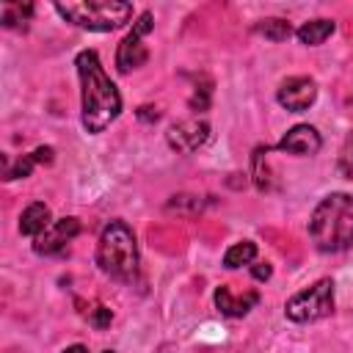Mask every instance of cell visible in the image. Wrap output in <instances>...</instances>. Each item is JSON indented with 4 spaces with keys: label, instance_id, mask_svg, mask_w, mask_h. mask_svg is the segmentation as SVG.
<instances>
[{
    "label": "cell",
    "instance_id": "obj_1",
    "mask_svg": "<svg viewBox=\"0 0 353 353\" xmlns=\"http://www.w3.org/2000/svg\"><path fill=\"white\" fill-rule=\"evenodd\" d=\"M80 74V97H83V127L88 132H102L121 113V94L110 83L102 69V61L94 50H83L74 58Z\"/></svg>",
    "mask_w": 353,
    "mask_h": 353
},
{
    "label": "cell",
    "instance_id": "obj_2",
    "mask_svg": "<svg viewBox=\"0 0 353 353\" xmlns=\"http://www.w3.org/2000/svg\"><path fill=\"white\" fill-rule=\"evenodd\" d=\"M309 234L325 254H336L353 245V196L328 193L309 218Z\"/></svg>",
    "mask_w": 353,
    "mask_h": 353
},
{
    "label": "cell",
    "instance_id": "obj_3",
    "mask_svg": "<svg viewBox=\"0 0 353 353\" xmlns=\"http://www.w3.org/2000/svg\"><path fill=\"white\" fill-rule=\"evenodd\" d=\"M97 265L116 281H132L138 273V243L124 221H110L97 243Z\"/></svg>",
    "mask_w": 353,
    "mask_h": 353
},
{
    "label": "cell",
    "instance_id": "obj_4",
    "mask_svg": "<svg viewBox=\"0 0 353 353\" xmlns=\"http://www.w3.org/2000/svg\"><path fill=\"white\" fill-rule=\"evenodd\" d=\"M55 11L66 22L97 33L116 30L132 17V6L121 0H72V3H55Z\"/></svg>",
    "mask_w": 353,
    "mask_h": 353
},
{
    "label": "cell",
    "instance_id": "obj_5",
    "mask_svg": "<svg viewBox=\"0 0 353 353\" xmlns=\"http://www.w3.org/2000/svg\"><path fill=\"white\" fill-rule=\"evenodd\" d=\"M334 312V281L331 279H320L312 287L295 292L287 303H284V314L292 323H314L323 320Z\"/></svg>",
    "mask_w": 353,
    "mask_h": 353
},
{
    "label": "cell",
    "instance_id": "obj_6",
    "mask_svg": "<svg viewBox=\"0 0 353 353\" xmlns=\"http://www.w3.org/2000/svg\"><path fill=\"white\" fill-rule=\"evenodd\" d=\"M152 28H154L152 14H149V11H143V14L138 17V22L132 25V30H130V33L124 36V41L119 44L116 66H119V72H121V74H127V72H132V69H138V66H143V63H146L149 50L143 47V36H146Z\"/></svg>",
    "mask_w": 353,
    "mask_h": 353
},
{
    "label": "cell",
    "instance_id": "obj_7",
    "mask_svg": "<svg viewBox=\"0 0 353 353\" xmlns=\"http://www.w3.org/2000/svg\"><path fill=\"white\" fill-rule=\"evenodd\" d=\"M276 99L281 108L292 110V113H303L306 108L314 105L317 99V83L312 77H287L279 91H276Z\"/></svg>",
    "mask_w": 353,
    "mask_h": 353
},
{
    "label": "cell",
    "instance_id": "obj_8",
    "mask_svg": "<svg viewBox=\"0 0 353 353\" xmlns=\"http://www.w3.org/2000/svg\"><path fill=\"white\" fill-rule=\"evenodd\" d=\"M80 234V221L77 218H61V221H52L39 237H36V254H44V256H52V254H61L74 237Z\"/></svg>",
    "mask_w": 353,
    "mask_h": 353
},
{
    "label": "cell",
    "instance_id": "obj_9",
    "mask_svg": "<svg viewBox=\"0 0 353 353\" xmlns=\"http://www.w3.org/2000/svg\"><path fill=\"white\" fill-rule=\"evenodd\" d=\"M320 146H323V138H320V132H317L312 124H295V127L287 130V135L276 143V149L290 152V154H301V157L317 154Z\"/></svg>",
    "mask_w": 353,
    "mask_h": 353
},
{
    "label": "cell",
    "instance_id": "obj_10",
    "mask_svg": "<svg viewBox=\"0 0 353 353\" xmlns=\"http://www.w3.org/2000/svg\"><path fill=\"white\" fill-rule=\"evenodd\" d=\"M207 138H210V124L207 121H199V119L179 121V124H174L168 130V143L176 152H196Z\"/></svg>",
    "mask_w": 353,
    "mask_h": 353
},
{
    "label": "cell",
    "instance_id": "obj_11",
    "mask_svg": "<svg viewBox=\"0 0 353 353\" xmlns=\"http://www.w3.org/2000/svg\"><path fill=\"white\" fill-rule=\"evenodd\" d=\"M256 301H259V292L256 290H251V292H245V295H232V290L229 287H218L215 290V306H218V312L221 314H226V317H243V314H248L254 306H256Z\"/></svg>",
    "mask_w": 353,
    "mask_h": 353
},
{
    "label": "cell",
    "instance_id": "obj_12",
    "mask_svg": "<svg viewBox=\"0 0 353 353\" xmlns=\"http://www.w3.org/2000/svg\"><path fill=\"white\" fill-rule=\"evenodd\" d=\"M50 223H52V218H50V207L41 204V201H33V204L25 207V212L19 215V232H22L25 237H33V240H36Z\"/></svg>",
    "mask_w": 353,
    "mask_h": 353
},
{
    "label": "cell",
    "instance_id": "obj_13",
    "mask_svg": "<svg viewBox=\"0 0 353 353\" xmlns=\"http://www.w3.org/2000/svg\"><path fill=\"white\" fill-rule=\"evenodd\" d=\"M331 33H334V22H331V19H309V22H303V25L295 30L298 41L306 44V47H317V44H323Z\"/></svg>",
    "mask_w": 353,
    "mask_h": 353
},
{
    "label": "cell",
    "instance_id": "obj_14",
    "mask_svg": "<svg viewBox=\"0 0 353 353\" xmlns=\"http://www.w3.org/2000/svg\"><path fill=\"white\" fill-rule=\"evenodd\" d=\"M254 256H256V243H251V240H240V243H234V245L226 248V254H223V265H226L229 270H234V268H240V265H251Z\"/></svg>",
    "mask_w": 353,
    "mask_h": 353
},
{
    "label": "cell",
    "instance_id": "obj_15",
    "mask_svg": "<svg viewBox=\"0 0 353 353\" xmlns=\"http://www.w3.org/2000/svg\"><path fill=\"white\" fill-rule=\"evenodd\" d=\"M256 33H262V36L270 39V41H287V39L292 36V28H290L287 19L270 17V19H262V22L256 25Z\"/></svg>",
    "mask_w": 353,
    "mask_h": 353
},
{
    "label": "cell",
    "instance_id": "obj_16",
    "mask_svg": "<svg viewBox=\"0 0 353 353\" xmlns=\"http://www.w3.org/2000/svg\"><path fill=\"white\" fill-rule=\"evenodd\" d=\"M33 14V6H19V3H8L3 11V25L6 28H19V22H25Z\"/></svg>",
    "mask_w": 353,
    "mask_h": 353
},
{
    "label": "cell",
    "instance_id": "obj_17",
    "mask_svg": "<svg viewBox=\"0 0 353 353\" xmlns=\"http://www.w3.org/2000/svg\"><path fill=\"white\" fill-rule=\"evenodd\" d=\"M39 160H36V154L30 152V154H22L17 163H14V168H6V179H19V176H30V171H33V165H36Z\"/></svg>",
    "mask_w": 353,
    "mask_h": 353
},
{
    "label": "cell",
    "instance_id": "obj_18",
    "mask_svg": "<svg viewBox=\"0 0 353 353\" xmlns=\"http://www.w3.org/2000/svg\"><path fill=\"white\" fill-rule=\"evenodd\" d=\"M339 174L347 176V179H353V132L342 143V152H339Z\"/></svg>",
    "mask_w": 353,
    "mask_h": 353
},
{
    "label": "cell",
    "instance_id": "obj_19",
    "mask_svg": "<svg viewBox=\"0 0 353 353\" xmlns=\"http://www.w3.org/2000/svg\"><path fill=\"white\" fill-rule=\"evenodd\" d=\"M110 320H113V314H110V309H105V306H97V309H94V314H91V323H94L97 328L110 325Z\"/></svg>",
    "mask_w": 353,
    "mask_h": 353
},
{
    "label": "cell",
    "instance_id": "obj_20",
    "mask_svg": "<svg viewBox=\"0 0 353 353\" xmlns=\"http://www.w3.org/2000/svg\"><path fill=\"white\" fill-rule=\"evenodd\" d=\"M251 273H254V279L265 281V279H270V273H273V270H270V265L265 262V265H254V268H251Z\"/></svg>",
    "mask_w": 353,
    "mask_h": 353
},
{
    "label": "cell",
    "instance_id": "obj_21",
    "mask_svg": "<svg viewBox=\"0 0 353 353\" xmlns=\"http://www.w3.org/2000/svg\"><path fill=\"white\" fill-rule=\"evenodd\" d=\"M63 353H88V350H85L83 345H69V347H66Z\"/></svg>",
    "mask_w": 353,
    "mask_h": 353
},
{
    "label": "cell",
    "instance_id": "obj_22",
    "mask_svg": "<svg viewBox=\"0 0 353 353\" xmlns=\"http://www.w3.org/2000/svg\"><path fill=\"white\" fill-rule=\"evenodd\" d=\"M105 353H113V350H105Z\"/></svg>",
    "mask_w": 353,
    "mask_h": 353
}]
</instances>
